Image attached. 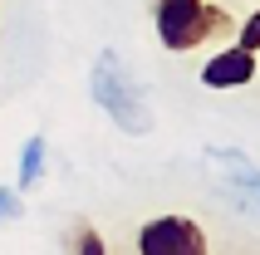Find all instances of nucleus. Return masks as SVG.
Listing matches in <instances>:
<instances>
[{
	"instance_id": "obj_6",
	"label": "nucleus",
	"mask_w": 260,
	"mask_h": 255,
	"mask_svg": "<svg viewBox=\"0 0 260 255\" xmlns=\"http://www.w3.org/2000/svg\"><path fill=\"white\" fill-rule=\"evenodd\" d=\"M40 172H44V138H40V133H29L25 147H20V177H15V186L29 192V186L40 182Z\"/></svg>"
},
{
	"instance_id": "obj_5",
	"label": "nucleus",
	"mask_w": 260,
	"mask_h": 255,
	"mask_svg": "<svg viewBox=\"0 0 260 255\" xmlns=\"http://www.w3.org/2000/svg\"><path fill=\"white\" fill-rule=\"evenodd\" d=\"M255 79V49H246V44H231V49H221L216 59H206L202 69V84L206 88H241Z\"/></svg>"
},
{
	"instance_id": "obj_8",
	"label": "nucleus",
	"mask_w": 260,
	"mask_h": 255,
	"mask_svg": "<svg viewBox=\"0 0 260 255\" xmlns=\"http://www.w3.org/2000/svg\"><path fill=\"white\" fill-rule=\"evenodd\" d=\"M74 250H84V255H103V245L93 241V231L84 226V231H74Z\"/></svg>"
},
{
	"instance_id": "obj_4",
	"label": "nucleus",
	"mask_w": 260,
	"mask_h": 255,
	"mask_svg": "<svg viewBox=\"0 0 260 255\" xmlns=\"http://www.w3.org/2000/svg\"><path fill=\"white\" fill-rule=\"evenodd\" d=\"M138 250L143 255H202L206 250V231L187 216H157L138 231Z\"/></svg>"
},
{
	"instance_id": "obj_7",
	"label": "nucleus",
	"mask_w": 260,
	"mask_h": 255,
	"mask_svg": "<svg viewBox=\"0 0 260 255\" xmlns=\"http://www.w3.org/2000/svg\"><path fill=\"white\" fill-rule=\"evenodd\" d=\"M25 201H20V186H0V221H20Z\"/></svg>"
},
{
	"instance_id": "obj_3",
	"label": "nucleus",
	"mask_w": 260,
	"mask_h": 255,
	"mask_svg": "<svg viewBox=\"0 0 260 255\" xmlns=\"http://www.w3.org/2000/svg\"><path fill=\"white\" fill-rule=\"evenodd\" d=\"M216 25H226V15L211 10L206 0H157V35L162 49H172V54L197 49Z\"/></svg>"
},
{
	"instance_id": "obj_1",
	"label": "nucleus",
	"mask_w": 260,
	"mask_h": 255,
	"mask_svg": "<svg viewBox=\"0 0 260 255\" xmlns=\"http://www.w3.org/2000/svg\"><path fill=\"white\" fill-rule=\"evenodd\" d=\"M88 88H93V103L113 118L118 133H133V138L152 133V108H147V93L138 88V79H133V69H128V59L118 54V49H103V54L93 59Z\"/></svg>"
},
{
	"instance_id": "obj_9",
	"label": "nucleus",
	"mask_w": 260,
	"mask_h": 255,
	"mask_svg": "<svg viewBox=\"0 0 260 255\" xmlns=\"http://www.w3.org/2000/svg\"><path fill=\"white\" fill-rule=\"evenodd\" d=\"M241 44H246V49H260V10L246 20V29H241Z\"/></svg>"
},
{
	"instance_id": "obj_2",
	"label": "nucleus",
	"mask_w": 260,
	"mask_h": 255,
	"mask_svg": "<svg viewBox=\"0 0 260 255\" xmlns=\"http://www.w3.org/2000/svg\"><path fill=\"white\" fill-rule=\"evenodd\" d=\"M202 157H206V177L216 182L221 197L231 201L236 211L260 221V162L255 157L241 152V147H221V142H211Z\"/></svg>"
}]
</instances>
